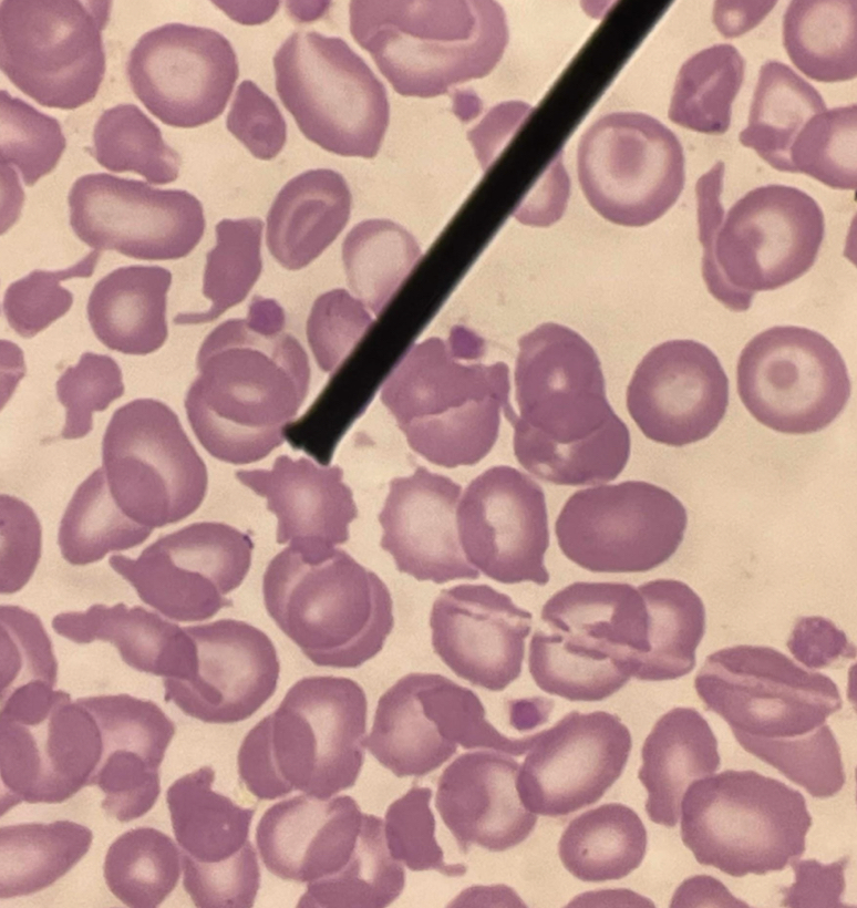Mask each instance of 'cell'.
<instances>
[{"mask_svg": "<svg viewBox=\"0 0 857 908\" xmlns=\"http://www.w3.org/2000/svg\"><path fill=\"white\" fill-rule=\"evenodd\" d=\"M273 66L277 93L307 138L342 156L376 155L389 125L386 90L347 42L298 31Z\"/></svg>", "mask_w": 857, "mask_h": 908, "instance_id": "8fae6325", "label": "cell"}, {"mask_svg": "<svg viewBox=\"0 0 857 908\" xmlns=\"http://www.w3.org/2000/svg\"><path fill=\"white\" fill-rule=\"evenodd\" d=\"M254 544L237 528L200 522L159 537L136 559L112 555L110 566L141 600L168 619L203 621L231 605L251 564Z\"/></svg>", "mask_w": 857, "mask_h": 908, "instance_id": "d6986e66", "label": "cell"}, {"mask_svg": "<svg viewBox=\"0 0 857 908\" xmlns=\"http://www.w3.org/2000/svg\"><path fill=\"white\" fill-rule=\"evenodd\" d=\"M110 8L109 1H1V71L43 106L90 102L105 72Z\"/></svg>", "mask_w": 857, "mask_h": 908, "instance_id": "5bb4252c", "label": "cell"}, {"mask_svg": "<svg viewBox=\"0 0 857 908\" xmlns=\"http://www.w3.org/2000/svg\"><path fill=\"white\" fill-rule=\"evenodd\" d=\"M122 372L114 359L85 352L74 367H69L56 381V394L66 410L61 436L84 437L92 430L93 413L104 411L122 396Z\"/></svg>", "mask_w": 857, "mask_h": 908, "instance_id": "db71d44e", "label": "cell"}, {"mask_svg": "<svg viewBox=\"0 0 857 908\" xmlns=\"http://www.w3.org/2000/svg\"><path fill=\"white\" fill-rule=\"evenodd\" d=\"M723 174L717 162L696 184L702 276L719 302L745 311L756 292L778 289L810 269L825 220L808 194L778 184L750 190L724 214Z\"/></svg>", "mask_w": 857, "mask_h": 908, "instance_id": "277c9868", "label": "cell"}, {"mask_svg": "<svg viewBox=\"0 0 857 908\" xmlns=\"http://www.w3.org/2000/svg\"><path fill=\"white\" fill-rule=\"evenodd\" d=\"M456 526L466 560L486 577L502 584L549 581L546 498L529 475L507 465L479 474L464 491Z\"/></svg>", "mask_w": 857, "mask_h": 908, "instance_id": "603a6c76", "label": "cell"}, {"mask_svg": "<svg viewBox=\"0 0 857 908\" xmlns=\"http://www.w3.org/2000/svg\"><path fill=\"white\" fill-rule=\"evenodd\" d=\"M68 200L74 234L99 251L142 260L179 259L205 230L203 206L190 193L107 173L78 178Z\"/></svg>", "mask_w": 857, "mask_h": 908, "instance_id": "44dd1931", "label": "cell"}, {"mask_svg": "<svg viewBox=\"0 0 857 908\" xmlns=\"http://www.w3.org/2000/svg\"><path fill=\"white\" fill-rule=\"evenodd\" d=\"M1 165L14 166L27 186L58 164L65 138L59 122L27 102L0 92Z\"/></svg>", "mask_w": 857, "mask_h": 908, "instance_id": "f907efd6", "label": "cell"}, {"mask_svg": "<svg viewBox=\"0 0 857 908\" xmlns=\"http://www.w3.org/2000/svg\"><path fill=\"white\" fill-rule=\"evenodd\" d=\"M264 224L259 218L223 219L216 225V246L206 255L203 293L208 310L178 313L175 324H200L216 320L241 302L260 276Z\"/></svg>", "mask_w": 857, "mask_h": 908, "instance_id": "7dc6e473", "label": "cell"}, {"mask_svg": "<svg viewBox=\"0 0 857 908\" xmlns=\"http://www.w3.org/2000/svg\"><path fill=\"white\" fill-rule=\"evenodd\" d=\"M366 712L365 693L351 679L297 681L245 736L240 780L259 799L295 791L329 798L353 786L364 760Z\"/></svg>", "mask_w": 857, "mask_h": 908, "instance_id": "5b68a950", "label": "cell"}, {"mask_svg": "<svg viewBox=\"0 0 857 908\" xmlns=\"http://www.w3.org/2000/svg\"><path fill=\"white\" fill-rule=\"evenodd\" d=\"M99 258L100 251L93 250L66 269H37L12 282L2 302L9 326L19 336L32 338L65 314L73 303V295L61 286V281L92 276Z\"/></svg>", "mask_w": 857, "mask_h": 908, "instance_id": "f5cc1de1", "label": "cell"}, {"mask_svg": "<svg viewBox=\"0 0 857 908\" xmlns=\"http://www.w3.org/2000/svg\"><path fill=\"white\" fill-rule=\"evenodd\" d=\"M736 381L751 415L786 434L827 427L845 409L851 389L834 344L814 330L794 326L755 336L740 354Z\"/></svg>", "mask_w": 857, "mask_h": 908, "instance_id": "ac0fdd59", "label": "cell"}, {"mask_svg": "<svg viewBox=\"0 0 857 908\" xmlns=\"http://www.w3.org/2000/svg\"><path fill=\"white\" fill-rule=\"evenodd\" d=\"M153 528L131 519L114 501L102 467L91 473L76 488L62 516L58 544L71 565L84 566L103 559L111 551L141 545Z\"/></svg>", "mask_w": 857, "mask_h": 908, "instance_id": "7bdbcfd3", "label": "cell"}, {"mask_svg": "<svg viewBox=\"0 0 857 908\" xmlns=\"http://www.w3.org/2000/svg\"><path fill=\"white\" fill-rule=\"evenodd\" d=\"M404 885L405 873L388 849L383 821L366 814L352 860L334 877L308 884L298 907H386Z\"/></svg>", "mask_w": 857, "mask_h": 908, "instance_id": "bcb514c9", "label": "cell"}, {"mask_svg": "<svg viewBox=\"0 0 857 908\" xmlns=\"http://www.w3.org/2000/svg\"><path fill=\"white\" fill-rule=\"evenodd\" d=\"M102 756L94 715L37 684L1 701V814L21 802L62 803L92 785Z\"/></svg>", "mask_w": 857, "mask_h": 908, "instance_id": "4fadbf2b", "label": "cell"}, {"mask_svg": "<svg viewBox=\"0 0 857 908\" xmlns=\"http://www.w3.org/2000/svg\"><path fill=\"white\" fill-rule=\"evenodd\" d=\"M92 832L71 821L22 823L0 829V897L40 891L87 853Z\"/></svg>", "mask_w": 857, "mask_h": 908, "instance_id": "ab89813d", "label": "cell"}, {"mask_svg": "<svg viewBox=\"0 0 857 908\" xmlns=\"http://www.w3.org/2000/svg\"><path fill=\"white\" fill-rule=\"evenodd\" d=\"M432 791L414 785L386 809L384 836L391 856L414 871L435 869L448 877L466 873L462 864L448 865L435 839V818L430 807Z\"/></svg>", "mask_w": 857, "mask_h": 908, "instance_id": "816d5d0a", "label": "cell"}, {"mask_svg": "<svg viewBox=\"0 0 857 908\" xmlns=\"http://www.w3.org/2000/svg\"><path fill=\"white\" fill-rule=\"evenodd\" d=\"M577 173L590 206L607 220L641 227L664 215L685 180L677 135L641 112H613L595 121L577 149Z\"/></svg>", "mask_w": 857, "mask_h": 908, "instance_id": "2e32d148", "label": "cell"}, {"mask_svg": "<svg viewBox=\"0 0 857 908\" xmlns=\"http://www.w3.org/2000/svg\"><path fill=\"white\" fill-rule=\"evenodd\" d=\"M101 467L124 514L153 529L192 515L207 492L206 465L177 414L153 399L133 400L113 413Z\"/></svg>", "mask_w": 857, "mask_h": 908, "instance_id": "7c38bea8", "label": "cell"}, {"mask_svg": "<svg viewBox=\"0 0 857 908\" xmlns=\"http://www.w3.org/2000/svg\"><path fill=\"white\" fill-rule=\"evenodd\" d=\"M683 504L642 481L579 489L555 523L557 541L572 563L592 572H643L665 563L683 540Z\"/></svg>", "mask_w": 857, "mask_h": 908, "instance_id": "e0dca14e", "label": "cell"}, {"mask_svg": "<svg viewBox=\"0 0 857 908\" xmlns=\"http://www.w3.org/2000/svg\"><path fill=\"white\" fill-rule=\"evenodd\" d=\"M94 715L102 756L92 785L105 794L104 811L125 823L146 814L159 792L158 768L175 725L149 700L130 694L78 699Z\"/></svg>", "mask_w": 857, "mask_h": 908, "instance_id": "f1b7e54d", "label": "cell"}, {"mask_svg": "<svg viewBox=\"0 0 857 908\" xmlns=\"http://www.w3.org/2000/svg\"><path fill=\"white\" fill-rule=\"evenodd\" d=\"M694 687L706 708L731 726L741 746L758 759L832 733L826 720L843 704L829 677L764 646L741 644L710 654Z\"/></svg>", "mask_w": 857, "mask_h": 908, "instance_id": "30bf717a", "label": "cell"}, {"mask_svg": "<svg viewBox=\"0 0 857 908\" xmlns=\"http://www.w3.org/2000/svg\"><path fill=\"white\" fill-rule=\"evenodd\" d=\"M169 270L158 266L117 268L96 282L86 312L95 337L109 349L145 355L167 339Z\"/></svg>", "mask_w": 857, "mask_h": 908, "instance_id": "d590c367", "label": "cell"}, {"mask_svg": "<svg viewBox=\"0 0 857 908\" xmlns=\"http://www.w3.org/2000/svg\"><path fill=\"white\" fill-rule=\"evenodd\" d=\"M352 197L342 175L311 169L290 179L267 216V246L286 269L298 270L329 247L345 227Z\"/></svg>", "mask_w": 857, "mask_h": 908, "instance_id": "e575fe53", "label": "cell"}, {"mask_svg": "<svg viewBox=\"0 0 857 908\" xmlns=\"http://www.w3.org/2000/svg\"><path fill=\"white\" fill-rule=\"evenodd\" d=\"M283 327L282 308L255 297L246 318L224 321L203 341L184 405L215 458L235 465L265 458L282 444L304 402L308 357Z\"/></svg>", "mask_w": 857, "mask_h": 908, "instance_id": "7a4b0ae2", "label": "cell"}, {"mask_svg": "<svg viewBox=\"0 0 857 908\" xmlns=\"http://www.w3.org/2000/svg\"><path fill=\"white\" fill-rule=\"evenodd\" d=\"M856 1H792L783 18V43L793 64L818 82L857 73Z\"/></svg>", "mask_w": 857, "mask_h": 908, "instance_id": "f35d334b", "label": "cell"}, {"mask_svg": "<svg viewBox=\"0 0 857 908\" xmlns=\"http://www.w3.org/2000/svg\"><path fill=\"white\" fill-rule=\"evenodd\" d=\"M372 323L364 303L344 289L321 295L307 321L308 342L320 369L335 372Z\"/></svg>", "mask_w": 857, "mask_h": 908, "instance_id": "9f6ffc18", "label": "cell"}, {"mask_svg": "<svg viewBox=\"0 0 857 908\" xmlns=\"http://www.w3.org/2000/svg\"><path fill=\"white\" fill-rule=\"evenodd\" d=\"M531 620V612L489 585H456L433 603L432 646L460 678L502 691L522 673Z\"/></svg>", "mask_w": 857, "mask_h": 908, "instance_id": "4316f807", "label": "cell"}, {"mask_svg": "<svg viewBox=\"0 0 857 908\" xmlns=\"http://www.w3.org/2000/svg\"><path fill=\"white\" fill-rule=\"evenodd\" d=\"M744 70V59L731 44H715L692 55L678 73L670 121L700 133H725Z\"/></svg>", "mask_w": 857, "mask_h": 908, "instance_id": "ee69618b", "label": "cell"}, {"mask_svg": "<svg viewBox=\"0 0 857 908\" xmlns=\"http://www.w3.org/2000/svg\"><path fill=\"white\" fill-rule=\"evenodd\" d=\"M461 494L460 484L424 466L390 482L379 514L381 547L391 554L399 571L438 585L479 577L458 539L456 506Z\"/></svg>", "mask_w": 857, "mask_h": 908, "instance_id": "83f0119b", "label": "cell"}, {"mask_svg": "<svg viewBox=\"0 0 857 908\" xmlns=\"http://www.w3.org/2000/svg\"><path fill=\"white\" fill-rule=\"evenodd\" d=\"M236 478L267 499L278 519V544L313 558L349 539L358 509L341 467L280 455L270 470H239Z\"/></svg>", "mask_w": 857, "mask_h": 908, "instance_id": "1f68e13d", "label": "cell"}, {"mask_svg": "<svg viewBox=\"0 0 857 908\" xmlns=\"http://www.w3.org/2000/svg\"><path fill=\"white\" fill-rule=\"evenodd\" d=\"M1 695L32 681L55 685L58 663L41 620L18 606L0 607Z\"/></svg>", "mask_w": 857, "mask_h": 908, "instance_id": "11a10c76", "label": "cell"}, {"mask_svg": "<svg viewBox=\"0 0 857 908\" xmlns=\"http://www.w3.org/2000/svg\"><path fill=\"white\" fill-rule=\"evenodd\" d=\"M52 628L75 643L111 642L127 665L166 680L183 679L195 654L184 627L140 606L97 603L62 612L52 619Z\"/></svg>", "mask_w": 857, "mask_h": 908, "instance_id": "d6a6232c", "label": "cell"}, {"mask_svg": "<svg viewBox=\"0 0 857 908\" xmlns=\"http://www.w3.org/2000/svg\"><path fill=\"white\" fill-rule=\"evenodd\" d=\"M856 104L815 115L795 138L791 173L806 174L838 189H856Z\"/></svg>", "mask_w": 857, "mask_h": 908, "instance_id": "681fc988", "label": "cell"}, {"mask_svg": "<svg viewBox=\"0 0 857 908\" xmlns=\"http://www.w3.org/2000/svg\"><path fill=\"white\" fill-rule=\"evenodd\" d=\"M365 813L348 795H296L261 816L256 842L266 868L290 881L316 884L342 871L355 855Z\"/></svg>", "mask_w": 857, "mask_h": 908, "instance_id": "f546056e", "label": "cell"}, {"mask_svg": "<svg viewBox=\"0 0 857 908\" xmlns=\"http://www.w3.org/2000/svg\"><path fill=\"white\" fill-rule=\"evenodd\" d=\"M215 772L203 766L166 793L174 835L182 849L183 885L196 907H252L260 886L249 840L254 808L215 792Z\"/></svg>", "mask_w": 857, "mask_h": 908, "instance_id": "ffe728a7", "label": "cell"}, {"mask_svg": "<svg viewBox=\"0 0 857 908\" xmlns=\"http://www.w3.org/2000/svg\"><path fill=\"white\" fill-rule=\"evenodd\" d=\"M681 813L682 840L699 864L733 877L783 870L804 854L812 825L798 791L754 771L692 783Z\"/></svg>", "mask_w": 857, "mask_h": 908, "instance_id": "9c48e42d", "label": "cell"}, {"mask_svg": "<svg viewBox=\"0 0 857 908\" xmlns=\"http://www.w3.org/2000/svg\"><path fill=\"white\" fill-rule=\"evenodd\" d=\"M647 842L638 814L623 804L609 803L570 821L559 839L558 853L572 876L599 883L621 879L638 868Z\"/></svg>", "mask_w": 857, "mask_h": 908, "instance_id": "8d00e7d4", "label": "cell"}, {"mask_svg": "<svg viewBox=\"0 0 857 908\" xmlns=\"http://www.w3.org/2000/svg\"><path fill=\"white\" fill-rule=\"evenodd\" d=\"M631 734L617 715L572 711L536 733L516 787L534 814L566 816L598 802L620 777Z\"/></svg>", "mask_w": 857, "mask_h": 908, "instance_id": "cb8c5ba5", "label": "cell"}, {"mask_svg": "<svg viewBox=\"0 0 857 908\" xmlns=\"http://www.w3.org/2000/svg\"><path fill=\"white\" fill-rule=\"evenodd\" d=\"M92 155L115 173L133 172L151 184L174 182L180 157L165 143L158 126L134 104L105 110L93 131Z\"/></svg>", "mask_w": 857, "mask_h": 908, "instance_id": "c3c4849f", "label": "cell"}, {"mask_svg": "<svg viewBox=\"0 0 857 908\" xmlns=\"http://www.w3.org/2000/svg\"><path fill=\"white\" fill-rule=\"evenodd\" d=\"M226 125L260 159L273 158L286 143V122L278 106L249 80L237 87Z\"/></svg>", "mask_w": 857, "mask_h": 908, "instance_id": "680465c9", "label": "cell"}, {"mask_svg": "<svg viewBox=\"0 0 857 908\" xmlns=\"http://www.w3.org/2000/svg\"><path fill=\"white\" fill-rule=\"evenodd\" d=\"M262 594L280 630L321 667H360L394 626L386 585L339 548L309 558L288 546L269 563Z\"/></svg>", "mask_w": 857, "mask_h": 908, "instance_id": "52a82bcc", "label": "cell"}, {"mask_svg": "<svg viewBox=\"0 0 857 908\" xmlns=\"http://www.w3.org/2000/svg\"><path fill=\"white\" fill-rule=\"evenodd\" d=\"M535 734L510 739L485 718L479 698L436 673H410L379 699L369 752L397 777L424 776L451 759L457 745L525 754Z\"/></svg>", "mask_w": 857, "mask_h": 908, "instance_id": "9a60e30c", "label": "cell"}, {"mask_svg": "<svg viewBox=\"0 0 857 908\" xmlns=\"http://www.w3.org/2000/svg\"><path fill=\"white\" fill-rule=\"evenodd\" d=\"M639 780L648 797L649 818L674 827L688 787L720 765L717 741L706 720L692 708H674L663 714L647 736L641 751Z\"/></svg>", "mask_w": 857, "mask_h": 908, "instance_id": "836d02e7", "label": "cell"}, {"mask_svg": "<svg viewBox=\"0 0 857 908\" xmlns=\"http://www.w3.org/2000/svg\"><path fill=\"white\" fill-rule=\"evenodd\" d=\"M788 648L795 658L808 668L828 667L840 657L855 656V649L830 621L823 618H802L796 623Z\"/></svg>", "mask_w": 857, "mask_h": 908, "instance_id": "94428289", "label": "cell"}, {"mask_svg": "<svg viewBox=\"0 0 857 908\" xmlns=\"http://www.w3.org/2000/svg\"><path fill=\"white\" fill-rule=\"evenodd\" d=\"M483 340L462 327L411 347L391 371L381 401L410 447L430 463L454 468L481 462L495 445L500 411L509 410L504 362H463Z\"/></svg>", "mask_w": 857, "mask_h": 908, "instance_id": "3957f363", "label": "cell"}, {"mask_svg": "<svg viewBox=\"0 0 857 908\" xmlns=\"http://www.w3.org/2000/svg\"><path fill=\"white\" fill-rule=\"evenodd\" d=\"M826 110L818 91L789 66L767 61L760 70L740 142L781 172L791 173L795 138L815 115Z\"/></svg>", "mask_w": 857, "mask_h": 908, "instance_id": "74e56055", "label": "cell"}, {"mask_svg": "<svg viewBox=\"0 0 857 908\" xmlns=\"http://www.w3.org/2000/svg\"><path fill=\"white\" fill-rule=\"evenodd\" d=\"M182 867V852L168 835L138 827L112 843L103 870L109 889L124 905L153 908L174 890Z\"/></svg>", "mask_w": 857, "mask_h": 908, "instance_id": "f6af8a7d", "label": "cell"}, {"mask_svg": "<svg viewBox=\"0 0 857 908\" xmlns=\"http://www.w3.org/2000/svg\"><path fill=\"white\" fill-rule=\"evenodd\" d=\"M350 31L404 96L433 97L491 73L508 43L495 1H352Z\"/></svg>", "mask_w": 857, "mask_h": 908, "instance_id": "8992f818", "label": "cell"}, {"mask_svg": "<svg viewBox=\"0 0 857 908\" xmlns=\"http://www.w3.org/2000/svg\"><path fill=\"white\" fill-rule=\"evenodd\" d=\"M518 348L519 414H504L514 427L517 462L556 485L617 478L630 456V434L607 400L592 347L576 331L547 322L523 336Z\"/></svg>", "mask_w": 857, "mask_h": 908, "instance_id": "6da1fadb", "label": "cell"}, {"mask_svg": "<svg viewBox=\"0 0 857 908\" xmlns=\"http://www.w3.org/2000/svg\"><path fill=\"white\" fill-rule=\"evenodd\" d=\"M529 644L539 689L569 701H601L634 677L649 650L648 610L632 585L577 581L543 606Z\"/></svg>", "mask_w": 857, "mask_h": 908, "instance_id": "ba28073f", "label": "cell"}, {"mask_svg": "<svg viewBox=\"0 0 857 908\" xmlns=\"http://www.w3.org/2000/svg\"><path fill=\"white\" fill-rule=\"evenodd\" d=\"M846 864V858L829 865L815 859L792 860L795 883L783 889V905L787 907H845L841 896L845 889Z\"/></svg>", "mask_w": 857, "mask_h": 908, "instance_id": "91938a15", "label": "cell"}, {"mask_svg": "<svg viewBox=\"0 0 857 908\" xmlns=\"http://www.w3.org/2000/svg\"><path fill=\"white\" fill-rule=\"evenodd\" d=\"M421 257L415 238L389 219L359 223L342 244L348 283L375 316L383 311Z\"/></svg>", "mask_w": 857, "mask_h": 908, "instance_id": "b9f144b4", "label": "cell"}, {"mask_svg": "<svg viewBox=\"0 0 857 908\" xmlns=\"http://www.w3.org/2000/svg\"><path fill=\"white\" fill-rule=\"evenodd\" d=\"M1 594H14L32 577L41 554V526L32 508L7 494L0 497Z\"/></svg>", "mask_w": 857, "mask_h": 908, "instance_id": "6f0895ef", "label": "cell"}, {"mask_svg": "<svg viewBox=\"0 0 857 908\" xmlns=\"http://www.w3.org/2000/svg\"><path fill=\"white\" fill-rule=\"evenodd\" d=\"M134 94L163 123L196 127L219 116L238 78V62L219 32L167 23L144 33L126 64Z\"/></svg>", "mask_w": 857, "mask_h": 908, "instance_id": "7402d4cb", "label": "cell"}, {"mask_svg": "<svg viewBox=\"0 0 857 908\" xmlns=\"http://www.w3.org/2000/svg\"><path fill=\"white\" fill-rule=\"evenodd\" d=\"M648 610L649 650L634 678L673 680L695 665V650L705 631V609L686 584L655 579L637 587Z\"/></svg>", "mask_w": 857, "mask_h": 908, "instance_id": "60d3db41", "label": "cell"}, {"mask_svg": "<svg viewBox=\"0 0 857 908\" xmlns=\"http://www.w3.org/2000/svg\"><path fill=\"white\" fill-rule=\"evenodd\" d=\"M195 644L187 674L163 680L165 701L207 723L251 716L275 693L280 663L269 637L235 619L184 627Z\"/></svg>", "mask_w": 857, "mask_h": 908, "instance_id": "d4e9b609", "label": "cell"}, {"mask_svg": "<svg viewBox=\"0 0 857 908\" xmlns=\"http://www.w3.org/2000/svg\"><path fill=\"white\" fill-rule=\"evenodd\" d=\"M729 404V380L717 357L694 340L651 349L627 389L632 420L650 440L683 446L708 437Z\"/></svg>", "mask_w": 857, "mask_h": 908, "instance_id": "484cf974", "label": "cell"}, {"mask_svg": "<svg viewBox=\"0 0 857 908\" xmlns=\"http://www.w3.org/2000/svg\"><path fill=\"white\" fill-rule=\"evenodd\" d=\"M518 770L509 754L484 750L460 755L442 772L435 806L463 854L473 845L504 852L534 830L537 816L518 795Z\"/></svg>", "mask_w": 857, "mask_h": 908, "instance_id": "4dcf8cb0", "label": "cell"}]
</instances>
